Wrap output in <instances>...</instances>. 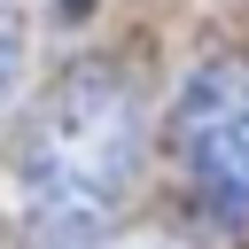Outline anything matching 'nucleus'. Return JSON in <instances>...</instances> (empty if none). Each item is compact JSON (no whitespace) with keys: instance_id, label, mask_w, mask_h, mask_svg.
Instances as JSON below:
<instances>
[{"instance_id":"f257e3e1","label":"nucleus","mask_w":249,"mask_h":249,"mask_svg":"<svg viewBox=\"0 0 249 249\" xmlns=\"http://www.w3.org/2000/svg\"><path fill=\"white\" fill-rule=\"evenodd\" d=\"M148 156V109L140 86L117 62H70L39 109L16 132L8 156V210L39 249H78L101 241V226L132 202Z\"/></svg>"},{"instance_id":"f03ea898","label":"nucleus","mask_w":249,"mask_h":249,"mask_svg":"<svg viewBox=\"0 0 249 249\" xmlns=\"http://www.w3.org/2000/svg\"><path fill=\"white\" fill-rule=\"evenodd\" d=\"M171 156L187 202L218 233H249V54H210L171 101Z\"/></svg>"},{"instance_id":"7ed1b4c3","label":"nucleus","mask_w":249,"mask_h":249,"mask_svg":"<svg viewBox=\"0 0 249 249\" xmlns=\"http://www.w3.org/2000/svg\"><path fill=\"white\" fill-rule=\"evenodd\" d=\"M23 47H31L23 16H16V8H0V101H8V93H16V78H23Z\"/></svg>"},{"instance_id":"20e7f679","label":"nucleus","mask_w":249,"mask_h":249,"mask_svg":"<svg viewBox=\"0 0 249 249\" xmlns=\"http://www.w3.org/2000/svg\"><path fill=\"white\" fill-rule=\"evenodd\" d=\"M78 249H179L163 233H101V241H78Z\"/></svg>"},{"instance_id":"39448f33","label":"nucleus","mask_w":249,"mask_h":249,"mask_svg":"<svg viewBox=\"0 0 249 249\" xmlns=\"http://www.w3.org/2000/svg\"><path fill=\"white\" fill-rule=\"evenodd\" d=\"M0 8H8V0H0Z\"/></svg>"}]
</instances>
